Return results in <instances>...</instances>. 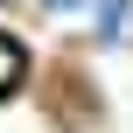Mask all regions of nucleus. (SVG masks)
<instances>
[{"label": "nucleus", "mask_w": 133, "mask_h": 133, "mask_svg": "<svg viewBox=\"0 0 133 133\" xmlns=\"http://www.w3.org/2000/svg\"><path fill=\"white\" fill-rule=\"evenodd\" d=\"M14 77H21V49H14V42H7V35H0V91H7V84H14Z\"/></svg>", "instance_id": "nucleus-1"}, {"label": "nucleus", "mask_w": 133, "mask_h": 133, "mask_svg": "<svg viewBox=\"0 0 133 133\" xmlns=\"http://www.w3.org/2000/svg\"><path fill=\"white\" fill-rule=\"evenodd\" d=\"M98 21H105V28H126V21H133V0H105Z\"/></svg>", "instance_id": "nucleus-2"}, {"label": "nucleus", "mask_w": 133, "mask_h": 133, "mask_svg": "<svg viewBox=\"0 0 133 133\" xmlns=\"http://www.w3.org/2000/svg\"><path fill=\"white\" fill-rule=\"evenodd\" d=\"M49 7H84V0H49Z\"/></svg>", "instance_id": "nucleus-3"}]
</instances>
